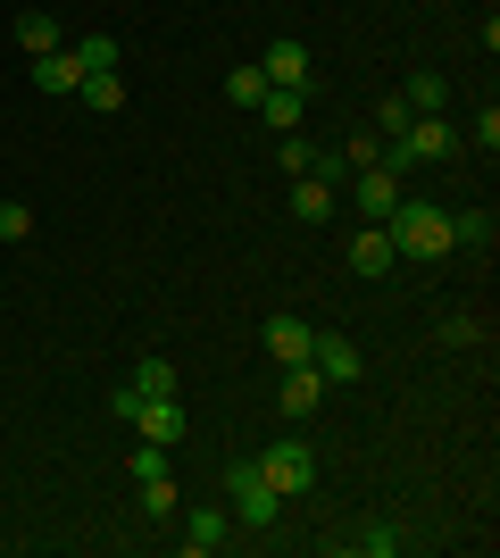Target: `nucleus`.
Listing matches in <instances>:
<instances>
[{"instance_id":"13","label":"nucleus","mask_w":500,"mask_h":558,"mask_svg":"<svg viewBox=\"0 0 500 558\" xmlns=\"http://www.w3.org/2000/svg\"><path fill=\"white\" fill-rule=\"evenodd\" d=\"M326 392H333V384L309 367V359H301V367H284V417H309V409H317Z\"/></svg>"},{"instance_id":"23","label":"nucleus","mask_w":500,"mask_h":558,"mask_svg":"<svg viewBox=\"0 0 500 558\" xmlns=\"http://www.w3.org/2000/svg\"><path fill=\"white\" fill-rule=\"evenodd\" d=\"M25 233H34V209H25V201H0V242H25Z\"/></svg>"},{"instance_id":"17","label":"nucleus","mask_w":500,"mask_h":558,"mask_svg":"<svg viewBox=\"0 0 500 558\" xmlns=\"http://www.w3.org/2000/svg\"><path fill=\"white\" fill-rule=\"evenodd\" d=\"M408 117H442V100H451V84H442V75H434V68H417V75H408Z\"/></svg>"},{"instance_id":"21","label":"nucleus","mask_w":500,"mask_h":558,"mask_svg":"<svg viewBox=\"0 0 500 558\" xmlns=\"http://www.w3.org/2000/svg\"><path fill=\"white\" fill-rule=\"evenodd\" d=\"M259 93H267L259 68H234V75H225V100H234V109H259Z\"/></svg>"},{"instance_id":"6","label":"nucleus","mask_w":500,"mask_h":558,"mask_svg":"<svg viewBox=\"0 0 500 558\" xmlns=\"http://www.w3.org/2000/svg\"><path fill=\"white\" fill-rule=\"evenodd\" d=\"M309 367L326 375V384H358V375H367V350H358L351 333H317V342H309Z\"/></svg>"},{"instance_id":"7","label":"nucleus","mask_w":500,"mask_h":558,"mask_svg":"<svg viewBox=\"0 0 500 558\" xmlns=\"http://www.w3.org/2000/svg\"><path fill=\"white\" fill-rule=\"evenodd\" d=\"M259 75L267 84H292V93H309V43H267V59H259Z\"/></svg>"},{"instance_id":"8","label":"nucleus","mask_w":500,"mask_h":558,"mask_svg":"<svg viewBox=\"0 0 500 558\" xmlns=\"http://www.w3.org/2000/svg\"><path fill=\"white\" fill-rule=\"evenodd\" d=\"M267 359H276V367H301V359H309V342H317V326H301V317H267Z\"/></svg>"},{"instance_id":"14","label":"nucleus","mask_w":500,"mask_h":558,"mask_svg":"<svg viewBox=\"0 0 500 558\" xmlns=\"http://www.w3.org/2000/svg\"><path fill=\"white\" fill-rule=\"evenodd\" d=\"M134 492H143L150 525H175V517H184V500H175V466H167V475H134Z\"/></svg>"},{"instance_id":"1","label":"nucleus","mask_w":500,"mask_h":558,"mask_svg":"<svg viewBox=\"0 0 500 558\" xmlns=\"http://www.w3.org/2000/svg\"><path fill=\"white\" fill-rule=\"evenodd\" d=\"M451 150H459V134H451V117H408L401 134H383L376 167H383V175H401V184H408V175H417V167H442V159H451Z\"/></svg>"},{"instance_id":"18","label":"nucleus","mask_w":500,"mask_h":558,"mask_svg":"<svg viewBox=\"0 0 500 558\" xmlns=\"http://www.w3.org/2000/svg\"><path fill=\"white\" fill-rule=\"evenodd\" d=\"M75 93L93 100L100 117H118V109H125V75H118V68H100V75H84V84H75Z\"/></svg>"},{"instance_id":"3","label":"nucleus","mask_w":500,"mask_h":558,"mask_svg":"<svg viewBox=\"0 0 500 558\" xmlns=\"http://www.w3.org/2000/svg\"><path fill=\"white\" fill-rule=\"evenodd\" d=\"M225 500H234L242 525H276V517H284V492L259 475V459H234V466H225Z\"/></svg>"},{"instance_id":"20","label":"nucleus","mask_w":500,"mask_h":558,"mask_svg":"<svg viewBox=\"0 0 500 558\" xmlns=\"http://www.w3.org/2000/svg\"><path fill=\"white\" fill-rule=\"evenodd\" d=\"M75 59H84V75L118 68V34H84V43H75Z\"/></svg>"},{"instance_id":"12","label":"nucleus","mask_w":500,"mask_h":558,"mask_svg":"<svg viewBox=\"0 0 500 558\" xmlns=\"http://www.w3.org/2000/svg\"><path fill=\"white\" fill-rule=\"evenodd\" d=\"M392 267H401V251H392V233L383 226H367L351 242V276H392Z\"/></svg>"},{"instance_id":"9","label":"nucleus","mask_w":500,"mask_h":558,"mask_svg":"<svg viewBox=\"0 0 500 558\" xmlns=\"http://www.w3.org/2000/svg\"><path fill=\"white\" fill-rule=\"evenodd\" d=\"M175 525H184V550L192 558H209V550L234 542V517H225V509H192V517H175Z\"/></svg>"},{"instance_id":"25","label":"nucleus","mask_w":500,"mask_h":558,"mask_svg":"<svg viewBox=\"0 0 500 558\" xmlns=\"http://www.w3.org/2000/svg\"><path fill=\"white\" fill-rule=\"evenodd\" d=\"M358 550H367V558H392V550H401V534H392V525H358Z\"/></svg>"},{"instance_id":"16","label":"nucleus","mask_w":500,"mask_h":558,"mask_svg":"<svg viewBox=\"0 0 500 558\" xmlns=\"http://www.w3.org/2000/svg\"><path fill=\"white\" fill-rule=\"evenodd\" d=\"M17 50L25 59H50V50H59V17H50V9H25L17 17Z\"/></svg>"},{"instance_id":"4","label":"nucleus","mask_w":500,"mask_h":558,"mask_svg":"<svg viewBox=\"0 0 500 558\" xmlns=\"http://www.w3.org/2000/svg\"><path fill=\"white\" fill-rule=\"evenodd\" d=\"M259 475H267L276 492H284V500H292V492H309V484H317V450L301 442V434H284V442H276V450L259 459Z\"/></svg>"},{"instance_id":"22","label":"nucleus","mask_w":500,"mask_h":558,"mask_svg":"<svg viewBox=\"0 0 500 558\" xmlns=\"http://www.w3.org/2000/svg\"><path fill=\"white\" fill-rule=\"evenodd\" d=\"M134 392H175V367L167 359H134Z\"/></svg>"},{"instance_id":"10","label":"nucleus","mask_w":500,"mask_h":558,"mask_svg":"<svg viewBox=\"0 0 500 558\" xmlns=\"http://www.w3.org/2000/svg\"><path fill=\"white\" fill-rule=\"evenodd\" d=\"M259 117H267V134H301V117H309V93H292V84H267V93H259Z\"/></svg>"},{"instance_id":"24","label":"nucleus","mask_w":500,"mask_h":558,"mask_svg":"<svg viewBox=\"0 0 500 558\" xmlns=\"http://www.w3.org/2000/svg\"><path fill=\"white\" fill-rule=\"evenodd\" d=\"M276 159H284V175H309V142H301V134H276Z\"/></svg>"},{"instance_id":"11","label":"nucleus","mask_w":500,"mask_h":558,"mask_svg":"<svg viewBox=\"0 0 500 558\" xmlns=\"http://www.w3.org/2000/svg\"><path fill=\"white\" fill-rule=\"evenodd\" d=\"M284 201H292V217H301V226H326L342 192H333L326 175H292V192H284Z\"/></svg>"},{"instance_id":"26","label":"nucleus","mask_w":500,"mask_h":558,"mask_svg":"<svg viewBox=\"0 0 500 558\" xmlns=\"http://www.w3.org/2000/svg\"><path fill=\"white\" fill-rule=\"evenodd\" d=\"M376 150H383L376 134H351V142H342V167H351V175H358V167H376Z\"/></svg>"},{"instance_id":"2","label":"nucleus","mask_w":500,"mask_h":558,"mask_svg":"<svg viewBox=\"0 0 500 558\" xmlns=\"http://www.w3.org/2000/svg\"><path fill=\"white\" fill-rule=\"evenodd\" d=\"M383 233H392V251L401 258H451V209L442 201H417V192H401V209L383 217Z\"/></svg>"},{"instance_id":"5","label":"nucleus","mask_w":500,"mask_h":558,"mask_svg":"<svg viewBox=\"0 0 500 558\" xmlns=\"http://www.w3.org/2000/svg\"><path fill=\"white\" fill-rule=\"evenodd\" d=\"M401 175H383V167H358V175H351V209L358 217H367V226H383V217H392V209H401Z\"/></svg>"},{"instance_id":"19","label":"nucleus","mask_w":500,"mask_h":558,"mask_svg":"<svg viewBox=\"0 0 500 558\" xmlns=\"http://www.w3.org/2000/svg\"><path fill=\"white\" fill-rule=\"evenodd\" d=\"M492 209H451V242H476V251H492Z\"/></svg>"},{"instance_id":"15","label":"nucleus","mask_w":500,"mask_h":558,"mask_svg":"<svg viewBox=\"0 0 500 558\" xmlns=\"http://www.w3.org/2000/svg\"><path fill=\"white\" fill-rule=\"evenodd\" d=\"M34 84H42L50 100L75 93V84H84V59H75V50H50V59H34Z\"/></svg>"}]
</instances>
